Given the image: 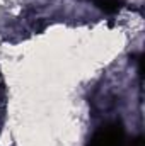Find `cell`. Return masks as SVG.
Listing matches in <instances>:
<instances>
[{
	"label": "cell",
	"mask_w": 145,
	"mask_h": 146,
	"mask_svg": "<svg viewBox=\"0 0 145 146\" xmlns=\"http://www.w3.org/2000/svg\"><path fill=\"white\" fill-rule=\"evenodd\" d=\"M87 146H125V127H123V124L118 121L103 124L91 136Z\"/></svg>",
	"instance_id": "1"
},
{
	"label": "cell",
	"mask_w": 145,
	"mask_h": 146,
	"mask_svg": "<svg viewBox=\"0 0 145 146\" xmlns=\"http://www.w3.org/2000/svg\"><path fill=\"white\" fill-rule=\"evenodd\" d=\"M92 2H94L96 7H97L99 10H103L104 14H116V12L121 9V5H123L121 0H92Z\"/></svg>",
	"instance_id": "2"
},
{
	"label": "cell",
	"mask_w": 145,
	"mask_h": 146,
	"mask_svg": "<svg viewBox=\"0 0 145 146\" xmlns=\"http://www.w3.org/2000/svg\"><path fill=\"white\" fill-rule=\"evenodd\" d=\"M125 146H145V141H144V138H142V136H137V138H133L128 145L125 143Z\"/></svg>",
	"instance_id": "3"
},
{
	"label": "cell",
	"mask_w": 145,
	"mask_h": 146,
	"mask_svg": "<svg viewBox=\"0 0 145 146\" xmlns=\"http://www.w3.org/2000/svg\"><path fill=\"white\" fill-rule=\"evenodd\" d=\"M0 97H2V80H0Z\"/></svg>",
	"instance_id": "4"
}]
</instances>
